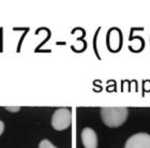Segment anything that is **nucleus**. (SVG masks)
Segmentation results:
<instances>
[{
  "mask_svg": "<svg viewBox=\"0 0 150 148\" xmlns=\"http://www.w3.org/2000/svg\"><path fill=\"white\" fill-rule=\"evenodd\" d=\"M101 119L110 128H118L127 121L129 110L127 107H102Z\"/></svg>",
  "mask_w": 150,
  "mask_h": 148,
  "instance_id": "f257e3e1",
  "label": "nucleus"
},
{
  "mask_svg": "<svg viewBox=\"0 0 150 148\" xmlns=\"http://www.w3.org/2000/svg\"><path fill=\"white\" fill-rule=\"evenodd\" d=\"M72 123V113L70 108L62 107L54 112L52 117V127L57 131L68 129Z\"/></svg>",
  "mask_w": 150,
  "mask_h": 148,
  "instance_id": "f03ea898",
  "label": "nucleus"
},
{
  "mask_svg": "<svg viewBox=\"0 0 150 148\" xmlns=\"http://www.w3.org/2000/svg\"><path fill=\"white\" fill-rule=\"evenodd\" d=\"M125 148H150V134L139 132L132 135L125 142Z\"/></svg>",
  "mask_w": 150,
  "mask_h": 148,
  "instance_id": "7ed1b4c3",
  "label": "nucleus"
},
{
  "mask_svg": "<svg viewBox=\"0 0 150 148\" xmlns=\"http://www.w3.org/2000/svg\"><path fill=\"white\" fill-rule=\"evenodd\" d=\"M107 43L110 52H119L122 45V33L118 28H112L108 31Z\"/></svg>",
  "mask_w": 150,
  "mask_h": 148,
  "instance_id": "20e7f679",
  "label": "nucleus"
},
{
  "mask_svg": "<svg viewBox=\"0 0 150 148\" xmlns=\"http://www.w3.org/2000/svg\"><path fill=\"white\" fill-rule=\"evenodd\" d=\"M81 142L85 148H98V135L91 128H84L81 130Z\"/></svg>",
  "mask_w": 150,
  "mask_h": 148,
  "instance_id": "39448f33",
  "label": "nucleus"
},
{
  "mask_svg": "<svg viewBox=\"0 0 150 148\" xmlns=\"http://www.w3.org/2000/svg\"><path fill=\"white\" fill-rule=\"evenodd\" d=\"M39 148H57L50 143V141L48 140H42L39 144Z\"/></svg>",
  "mask_w": 150,
  "mask_h": 148,
  "instance_id": "423d86ee",
  "label": "nucleus"
},
{
  "mask_svg": "<svg viewBox=\"0 0 150 148\" xmlns=\"http://www.w3.org/2000/svg\"><path fill=\"white\" fill-rule=\"evenodd\" d=\"M4 108L9 112H18L21 110V106H4Z\"/></svg>",
  "mask_w": 150,
  "mask_h": 148,
  "instance_id": "0eeeda50",
  "label": "nucleus"
},
{
  "mask_svg": "<svg viewBox=\"0 0 150 148\" xmlns=\"http://www.w3.org/2000/svg\"><path fill=\"white\" fill-rule=\"evenodd\" d=\"M3 130H4V123H3L2 121L0 120V135H1V134L3 133Z\"/></svg>",
  "mask_w": 150,
  "mask_h": 148,
  "instance_id": "6e6552de",
  "label": "nucleus"
}]
</instances>
